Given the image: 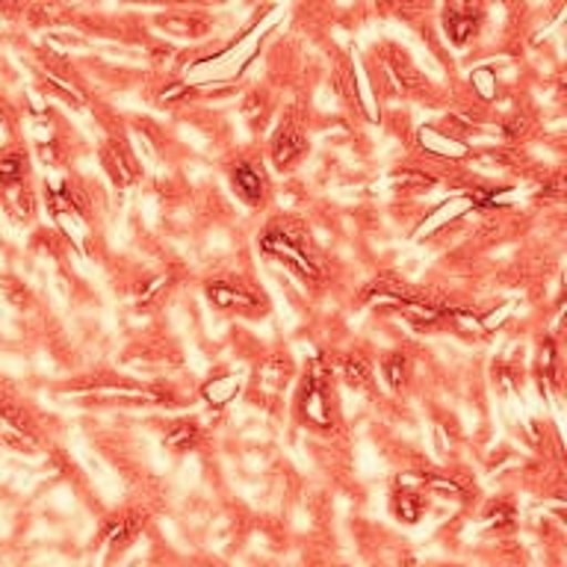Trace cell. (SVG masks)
<instances>
[{"label":"cell","mask_w":567,"mask_h":567,"mask_svg":"<svg viewBox=\"0 0 567 567\" xmlns=\"http://www.w3.org/2000/svg\"><path fill=\"white\" fill-rule=\"evenodd\" d=\"M260 248H264L266 255L278 257L281 264H287L296 275H301L305 281H319L322 278V269L313 257L308 255V248L301 243L299 234H290V230L284 228H269L260 237Z\"/></svg>","instance_id":"1"},{"label":"cell","mask_w":567,"mask_h":567,"mask_svg":"<svg viewBox=\"0 0 567 567\" xmlns=\"http://www.w3.org/2000/svg\"><path fill=\"white\" fill-rule=\"evenodd\" d=\"M301 416L308 423L319 425V429H331L334 425V411H331V388H328V375L322 370V363H317V370L310 372L305 388L299 396Z\"/></svg>","instance_id":"2"},{"label":"cell","mask_w":567,"mask_h":567,"mask_svg":"<svg viewBox=\"0 0 567 567\" xmlns=\"http://www.w3.org/2000/svg\"><path fill=\"white\" fill-rule=\"evenodd\" d=\"M308 154V142L296 127H281L272 142V159L278 168L296 166L301 157Z\"/></svg>","instance_id":"3"},{"label":"cell","mask_w":567,"mask_h":567,"mask_svg":"<svg viewBox=\"0 0 567 567\" xmlns=\"http://www.w3.org/2000/svg\"><path fill=\"white\" fill-rule=\"evenodd\" d=\"M443 27H446V35L452 39V44L464 48L470 42V35H476L478 12H473L470 7H450L443 12Z\"/></svg>","instance_id":"4"},{"label":"cell","mask_w":567,"mask_h":567,"mask_svg":"<svg viewBox=\"0 0 567 567\" xmlns=\"http://www.w3.org/2000/svg\"><path fill=\"white\" fill-rule=\"evenodd\" d=\"M290 358H284V354H269V358L260 363V370H257V388L266 390V393H281L284 384L290 381Z\"/></svg>","instance_id":"5"},{"label":"cell","mask_w":567,"mask_h":567,"mask_svg":"<svg viewBox=\"0 0 567 567\" xmlns=\"http://www.w3.org/2000/svg\"><path fill=\"white\" fill-rule=\"evenodd\" d=\"M207 299L216 308H255L257 299L251 292H246L239 284L230 281H210L207 284Z\"/></svg>","instance_id":"6"},{"label":"cell","mask_w":567,"mask_h":567,"mask_svg":"<svg viewBox=\"0 0 567 567\" xmlns=\"http://www.w3.org/2000/svg\"><path fill=\"white\" fill-rule=\"evenodd\" d=\"M142 529V517L140 514H118L113 520L106 523L104 540L110 547H127Z\"/></svg>","instance_id":"7"},{"label":"cell","mask_w":567,"mask_h":567,"mask_svg":"<svg viewBox=\"0 0 567 567\" xmlns=\"http://www.w3.org/2000/svg\"><path fill=\"white\" fill-rule=\"evenodd\" d=\"M399 313L411 322L414 328H432L437 326L441 319H446V308H437V305H425V301H399Z\"/></svg>","instance_id":"8"},{"label":"cell","mask_w":567,"mask_h":567,"mask_svg":"<svg viewBox=\"0 0 567 567\" xmlns=\"http://www.w3.org/2000/svg\"><path fill=\"white\" fill-rule=\"evenodd\" d=\"M388 74L396 80V86L402 92H416V89L423 86V80L414 71V65L405 60V56H399V53H390L388 56Z\"/></svg>","instance_id":"9"},{"label":"cell","mask_w":567,"mask_h":567,"mask_svg":"<svg viewBox=\"0 0 567 567\" xmlns=\"http://www.w3.org/2000/svg\"><path fill=\"white\" fill-rule=\"evenodd\" d=\"M234 184H237L239 193L246 195L251 204L264 198V177H260V172L255 166H248V163H237V168H234Z\"/></svg>","instance_id":"10"},{"label":"cell","mask_w":567,"mask_h":567,"mask_svg":"<svg viewBox=\"0 0 567 567\" xmlns=\"http://www.w3.org/2000/svg\"><path fill=\"white\" fill-rule=\"evenodd\" d=\"M101 159H104L106 172L113 175L115 184H131L133 168L127 166V157H124V151L118 148V145H106V148L101 151Z\"/></svg>","instance_id":"11"},{"label":"cell","mask_w":567,"mask_h":567,"mask_svg":"<svg viewBox=\"0 0 567 567\" xmlns=\"http://www.w3.org/2000/svg\"><path fill=\"white\" fill-rule=\"evenodd\" d=\"M195 443H198V425L193 420H184V423H175L166 432V446H172L175 452L193 450Z\"/></svg>","instance_id":"12"},{"label":"cell","mask_w":567,"mask_h":567,"mask_svg":"<svg viewBox=\"0 0 567 567\" xmlns=\"http://www.w3.org/2000/svg\"><path fill=\"white\" fill-rule=\"evenodd\" d=\"M393 512H396L399 520L416 523L420 514H423V499L411 494V491H396V496H393Z\"/></svg>","instance_id":"13"},{"label":"cell","mask_w":567,"mask_h":567,"mask_svg":"<svg viewBox=\"0 0 567 567\" xmlns=\"http://www.w3.org/2000/svg\"><path fill=\"white\" fill-rule=\"evenodd\" d=\"M340 367H343L346 381H349L352 388H370L372 384L370 367H367V361H363V358L346 354V358H340Z\"/></svg>","instance_id":"14"},{"label":"cell","mask_w":567,"mask_h":567,"mask_svg":"<svg viewBox=\"0 0 567 567\" xmlns=\"http://www.w3.org/2000/svg\"><path fill=\"white\" fill-rule=\"evenodd\" d=\"M27 175V163L21 154H3L0 157V186L7 189V186L21 184V177Z\"/></svg>","instance_id":"15"},{"label":"cell","mask_w":567,"mask_h":567,"mask_svg":"<svg viewBox=\"0 0 567 567\" xmlns=\"http://www.w3.org/2000/svg\"><path fill=\"white\" fill-rule=\"evenodd\" d=\"M405 375H408L405 354H399V352L388 354V358H384V379H388L390 388H396V390L402 388V384H405Z\"/></svg>","instance_id":"16"},{"label":"cell","mask_w":567,"mask_h":567,"mask_svg":"<svg viewBox=\"0 0 567 567\" xmlns=\"http://www.w3.org/2000/svg\"><path fill=\"white\" fill-rule=\"evenodd\" d=\"M234 393H237V381L234 379H213L210 384L204 388V396L210 399L213 405H225Z\"/></svg>","instance_id":"17"},{"label":"cell","mask_w":567,"mask_h":567,"mask_svg":"<svg viewBox=\"0 0 567 567\" xmlns=\"http://www.w3.org/2000/svg\"><path fill=\"white\" fill-rule=\"evenodd\" d=\"M556 361H558V354H556V343L553 340H544L540 343V379H547V381H556Z\"/></svg>","instance_id":"18"},{"label":"cell","mask_w":567,"mask_h":567,"mask_svg":"<svg viewBox=\"0 0 567 567\" xmlns=\"http://www.w3.org/2000/svg\"><path fill=\"white\" fill-rule=\"evenodd\" d=\"M423 485L429 487V491H437V494L461 496L458 482H452V478H446V476H437V473H423Z\"/></svg>","instance_id":"19"},{"label":"cell","mask_w":567,"mask_h":567,"mask_svg":"<svg viewBox=\"0 0 567 567\" xmlns=\"http://www.w3.org/2000/svg\"><path fill=\"white\" fill-rule=\"evenodd\" d=\"M3 287V292H7V299L12 301V305H18V308H24L27 301H30V292H27L24 284L12 281V278H7V281L0 284Z\"/></svg>","instance_id":"20"},{"label":"cell","mask_w":567,"mask_h":567,"mask_svg":"<svg viewBox=\"0 0 567 567\" xmlns=\"http://www.w3.org/2000/svg\"><path fill=\"white\" fill-rule=\"evenodd\" d=\"M473 83H476L478 86V92H482V97H494V92H496V80H494V74H491V71L487 69H478L476 74H473Z\"/></svg>","instance_id":"21"},{"label":"cell","mask_w":567,"mask_h":567,"mask_svg":"<svg viewBox=\"0 0 567 567\" xmlns=\"http://www.w3.org/2000/svg\"><path fill=\"white\" fill-rule=\"evenodd\" d=\"M512 517H514L512 505H505V503L494 505V508L487 512V520L496 523V526H505V523H512Z\"/></svg>","instance_id":"22"},{"label":"cell","mask_w":567,"mask_h":567,"mask_svg":"<svg viewBox=\"0 0 567 567\" xmlns=\"http://www.w3.org/2000/svg\"><path fill=\"white\" fill-rule=\"evenodd\" d=\"M393 181H396V184H420V186L432 184V177L420 175V172H393Z\"/></svg>","instance_id":"23"},{"label":"cell","mask_w":567,"mask_h":567,"mask_svg":"<svg viewBox=\"0 0 567 567\" xmlns=\"http://www.w3.org/2000/svg\"><path fill=\"white\" fill-rule=\"evenodd\" d=\"M163 284H168V278H166V275H157V278H154V281H151L148 287H145V290H142L140 301H151V296H154V292H157L159 287H163Z\"/></svg>","instance_id":"24"}]
</instances>
